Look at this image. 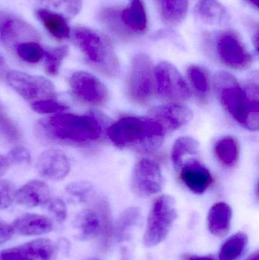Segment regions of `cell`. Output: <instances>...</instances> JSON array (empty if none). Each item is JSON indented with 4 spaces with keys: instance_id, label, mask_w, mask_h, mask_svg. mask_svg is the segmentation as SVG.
<instances>
[{
    "instance_id": "24",
    "label": "cell",
    "mask_w": 259,
    "mask_h": 260,
    "mask_svg": "<svg viewBox=\"0 0 259 260\" xmlns=\"http://www.w3.org/2000/svg\"><path fill=\"white\" fill-rule=\"evenodd\" d=\"M36 15L47 31L59 40L66 39L70 36V27L67 19L62 15L45 9L36 10Z\"/></svg>"
},
{
    "instance_id": "25",
    "label": "cell",
    "mask_w": 259,
    "mask_h": 260,
    "mask_svg": "<svg viewBox=\"0 0 259 260\" xmlns=\"http://www.w3.org/2000/svg\"><path fill=\"white\" fill-rule=\"evenodd\" d=\"M120 10L121 8L117 6L103 8L99 13V19L109 33L120 39L129 41L134 35L122 22Z\"/></svg>"
},
{
    "instance_id": "48",
    "label": "cell",
    "mask_w": 259,
    "mask_h": 260,
    "mask_svg": "<svg viewBox=\"0 0 259 260\" xmlns=\"http://www.w3.org/2000/svg\"><path fill=\"white\" fill-rule=\"evenodd\" d=\"M88 260H100V259H88Z\"/></svg>"
},
{
    "instance_id": "47",
    "label": "cell",
    "mask_w": 259,
    "mask_h": 260,
    "mask_svg": "<svg viewBox=\"0 0 259 260\" xmlns=\"http://www.w3.org/2000/svg\"><path fill=\"white\" fill-rule=\"evenodd\" d=\"M246 260H259L258 251H255V253H252Z\"/></svg>"
},
{
    "instance_id": "18",
    "label": "cell",
    "mask_w": 259,
    "mask_h": 260,
    "mask_svg": "<svg viewBox=\"0 0 259 260\" xmlns=\"http://www.w3.org/2000/svg\"><path fill=\"white\" fill-rule=\"evenodd\" d=\"M51 192L47 183L33 180L23 185L15 192V200L18 204L33 208L47 204L50 200Z\"/></svg>"
},
{
    "instance_id": "37",
    "label": "cell",
    "mask_w": 259,
    "mask_h": 260,
    "mask_svg": "<svg viewBox=\"0 0 259 260\" xmlns=\"http://www.w3.org/2000/svg\"><path fill=\"white\" fill-rule=\"evenodd\" d=\"M31 108L35 112L41 114H60L68 109V106L57 102L56 99L33 102Z\"/></svg>"
},
{
    "instance_id": "43",
    "label": "cell",
    "mask_w": 259,
    "mask_h": 260,
    "mask_svg": "<svg viewBox=\"0 0 259 260\" xmlns=\"http://www.w3.org/2000/svg\"><path fill=\"white\" fill-rule=\"evenodd\" d=\"M9 72H7V65L4 58L0 55V80L6 78V75Z\"/></svg>"
},
{
    "instance_id": "40",
    "label": "cell",
    "mask_w": 259,
    "mask_h": 260,
    "mask_svg": "<svg viewBox=\"0 0 259 260\" xmlns=\"http://www.w3.org/2000/svg\"><path fill=\"white\" fill-rule=\"evenodd\" d=\"M48 210L58 222L65 221L67 216V208L63 200L60 198L50 199L48 202Z\"/></svg>"
},
{
    "instance_id": "35",
    "label": "cell",
    "mask_w": 259,
    "mask_h": 260,
    "mask_svg": "<svg viewBox=\"0 0 259 260\" xmlns=\"http://www.w3.org/2000/svg\"><path fill=\"white\" fill-rule=\"evenodd\" d=\"M0 136L11 143L18 142L21 137V131L18 126L0 109Z\"/></svg>"
},
{
    "instance_id": "21",
    "label": "cell",
    "mask_w": 259,
    "mask_h": 260,
    "mask_svg": "<svg viewBox=\"0 0 259 260\" xmlns=\"http://www.w3.org/2000/svg\"><path fill=\"white\" fill-rule=\"evenodd\" d=\"M15 232L21 235H41L51 232L53 223L47 217L36 214H25L18 217L12 224Z\"/></svg>"
},
{
    "instance_id": "3",
    "label": "cell",
    "mask_w": 259,
    "mask_h": 260,
    "mask_svg": "<svg viewBox=\"0 0 259 260\" xmlns=\"http://www.w3.org/2000/svg\"><path fill=\"white\" fill-rule=\"evenodd\" d=\"M106 135L118 148L149 153L161 146L165 131L152 117L130 116L110 125Z\"/></svg>"
},
{
    "instance_id": "42",
    "label": "cell",
    "mask_w": 259,
    "mask_h": 260,
    "mask_svg": "<svg viewBox=\"0 0 259 260\" xmlns=\"http://www.w3.org/2000/svg\"><path fill=\"white\" fill-rule=\"evenodd\" d=\"M9 167H10V165H9L6 156L0 154V177L9 170Z\"/></svg>"
},
{
    "instance_id": "27",
    "label": "cell",
    "mask_w": 259,
    "mask_h": 260,
    "mask_svg": "<svg viewBox=\"0 0 259 260\" xmlns=\"http://www.w3.org/2000/svg\"><path fill=\"white\" fill-rule=\"evenodd\" d=\"M199 149V142L194 138L182 136L176 139L171 150V160L174 168L179 171L185 162V157L195 155Z\"/></svg>"
},
{
    "instance_id": "38",
    "label": "cell",
    "mask_w": 259,
    "mask_h": 260,
    "mask_svg": "<svg viewBox=\"0 0 259 260\" xmlns=\"http://www.w3.org/2000/svg\"><path fill=\"white\" fill-rule=\"evenodd\" d=\"M15 192L16 189L10 181L0 179V209H6L12 205Z\"/></svg>"
},
{
    "instance_id": "26",
    "label": "cell",
    "mask_w": 259,
    "mask_h": 260,
    "mask_svg": "<svg viewBox=\"0 0 259 260\" xmlns=\"http://www.w3.org/2000/svg\"><path fill=\"white\" fill-rule=\"evenodd\" d=\"M240 148L238 141L233 136H225L217 141L214 154L219 162L227 168L235 166L240 158Z\"/></svg>"
},
{
    "instance_id": "19",
    "label": "cell",
    "mask_w": 259,
    "mask_h": 260,
    "mask_svg": "<svg viewBox=\"0 0 259 260\" xmlns=\"http://www.w3.org/2000/svg\"><path fill=\"white\" fill-rule=\"evenodd\" d=\"M125 27L135 35H144L149 28V20L143 0H129V5L120 10Z\"/></svg>"
},
{
    "instance_id": "36",
    "label": "cell",
    "mask_w": 259,
    "mask_h": 260,
    "mask_svg": "<svg viewBox=\"0 0 259 260\" xmlns=\"http://www.w3.org/2000/svg\"><path fill=\"white\" fill-rule=\"evenodd\" d=\"M65 190L71 197L77 198L82 202L88 201L91 198L94 186L86 181H78L67 185Z\"/></svg>"
},
{
    "instance_id": "2",
    "label": "cell",
    "mask_w": 259,
    "mask_h": 260,
    "mask_svg": "<svg viewBox=\"0 0 259 260\" xmlns=\"http://www.w3.org/2000/svg\"><path fill=\"white\" fill-rule=\"evenodd\" d=\"M216 94L231 117L246 129L257 131L259 126V90L256 82L243 85L231 73L220 71L214 77Z\"/></svg>"
},
{
    "instance_id": "44",
    "label": "cell",
    "mask_w": 259,
    "mask_h": 260,
    "mask_svg": "<svg viewBox=\"0 0 259 260\" xmlns=\"http://www.w3.org/2000/svg\"><path fill=\"white\" fill-rule=\"evenodd\" d=\"M186 260H214L211 256H190L186 258Z\"/></svg>"
},
{
    "instance_id": "28",
    "label": "cell",
    "mask_w": 259,
    "mask_h": 260,
    "mask_svg": "<svg viewBox=\"0 0 259 260\" xmlns=\"http://www.w3.org/2000/svg\"><path fill=\"white\" fill-rule=\"evenodd\" d=\"M141 212L138 208L131 207L126 209L119 217L116 226V233L119 241H127L133 229L141 220Z\"/></svg>"
},
{
    "instance_id": "6",
    "label": "cell",
    "mask_w": 259,
    "mask_h": 260,
    "mask_svg": "<svg viewBox=\"0 0 259 260\" xmlns=\"http://www.w3.org/2000/svg\"><path fill=\"white\" fill-rule=\"evenodd\" d=\"M176 218L177 211L173 197L168 195L158 197L154 202L147 218L143 238L144 245L153 247L162 242L168 235Z\"/></svg>"
},
{
    "instance_id": "31",
    "label": "cell",
    "mask_w": 259,
    "mask_h": 260,
    "mask_svg": "<svg viewBox=\"0 0 259 260\" xmlns=\"http://www.w3.org/2000/svg\"><path fill=\"white\" fill-rule=\"evenodd\" d=\"M248 238L243 232H238L228 238L220 248L219 260L238 259L246 249Z\"/></svg>"
},
{
    "instance_id": "14",
    "label": "cell",
    "mask_w": 259,
    "mask_h": 260,
    "mask_svg": "<svg viewBox=\"0 0 259 260\" xmlns=\"http://www.w3.org/2000/svg\"><path fill=\"white\" fill-rule=\"evenodd\" d=\"M150 117L156 120L166 132L175 131L191 121L193 113L190 108L173 103L151 110Z\"/></svg>"
},
{
    "instance_id": "22",
    "label": "cell",
    "mask_w": 259,
    "mask_h": 260,
    "mask_svg": "<svg viewBox=\"0 0 259 260\" xmlns=\"http://www.w3.org/2000/svg\"><path fill=\"white\" fill-rule=\"evenodd\" d=\"M232 215V209L229 205L225 203H216L208 213V230L214 236H226L231 229Z\"/></svg>"
},
{
    "instance_id": "5",
    "label": "cell",
    "mask_w": 259,
    "mask_h": 260,
    "mask_svg": "<svg viewBox=\"0 0 259 260\" xmlns=\"http://www.w3.org/2000/svg\"><path fill=\"white\" fill-rule=\"evenodd\" d=\"M155 89V67L149 56L138 54L132 59L126 79V93L134 103L143 105L153 99Z\"/></svg>"
},
{
    "instance_id": "32",
    "label": "cell",
    "mask_w": 259,
    "mask_h": 260,
    "mask_svg": "<svg viewBox=\"0 0 259 260\" xmlns=\"http://www.w3.org/2000/svg\"><path fill=\"white\" fill-rule=\"evenodd\" d=\"M100 215H101V244L100 247L103 251H106L112 244L114 229L113 224L110 206L104 197L100 200Z\"/></svg>"
},
{
    "instance_id": "34",
    "label": "cell",
    "mask_w": 259,
    "mask_h": 260,
    "mask_svg": "<svg viewBox=\"0 0 259 260\" xmlns=\"http://www.w3.org/2000/svg\"><path fill=\"white\" fill-rule=\"evenodd\" d=\"M15 53L20 59L28 63L39 62L44 56L45 50L38 41H28L21 43L14 47Z\"/></svg>"
},
{
    "instance_id": "9",
    "label": "cell",
    "mask_w": 259,
    "mask_h": 260,
    "mask_svg": "<svg viewBox=\"0 0 259 260\" xmlns=\"http://www.w3.org/2000/svg\"><path fill=\"white\" fill-rule=\"evenodd\" d=\"M216 51L222 63L234 70H248L253 62L246 44L234 30H225L218 35Z\"/></svg>"
},
{
    "instance_id": "33",
    "label": "cell",
    "mask_w": 259,
    "mask_h": 260,
    "mask_svg": "<svg viewBox=\"0 0 259 260\" xmlns=\"http://www.w3.org/2000/svg\"><path fill=\"white\" fill-rule=\"evenodd\" d=\"M68 55L67 46L48 49L44 52V69L46 73L51 76L59 74L62 61Z\"/></svg>"
},
{
    "instance_id": "41",
    "label": "cell",
    "mask_w": 259,
    "mask_h": 260,
    "mask_svg": "<svg viewBox=\"0 0 259 260\" xmlns=\"http://www.w3.org/2000/svg\"><path fill=\"white\" fill-rule=\"evenodd\" d=\"M15 230L7 223L0 221V244L9 241L13 237Z\"/></svg>"
},
{
    "instance_id": "20",
    "label": "cell",
    "mask_w": 259,
    "mask_h": 260,
    "mask_svg": "<svg viewBox=\"0 0 259 260\" xmlns=\"http://www.w3.org/2000/svg\"><path fill=\"white\" fill-rule=\"evenodd\" d=\"M194 13L199 21L208 25L224 27L230 22L229 13L218 0H199Z\"/></svg>"
},
{
    "instance_id": "17",
    "label": "cell",
    "mask_w": 259,
    "mask_h": 260,
    "mask_svg": "<svg viewBox=\"0 0 259 260\" xmlns=\"http://www.w3.org/2000/svg\"><path fill=\"white\" fill-rule=\"evenodd\" d=\"M0 39L6 47L13 50L15 46L21 43L39 42L41 36L38 30L28 23L18 18H11L2 26Z\"/></svg>"
},
{
    "instance_id": "8",
    "label": "cell",
    "mask_w": 259,
    "mask_h": 260,
    "mask_svg": "<svg viewBox=\"0 0 259 260\" xmlns=\"http://www.w3.org/2000/svg\"><path fill=\"white\" fill-rule=\"evenodd\" d=\"M155 87L158 95L168 102H183L191 96V90L179 70L170 62H161L155 68Z\"/></svg>"
},
{
    "instance_id": "10",
    "label": "cell",
    "mask_w": 259,
    "mask_h": 260,
    "mask_svg": "<svg viewBox=\"0 0 259 260\" xmlns=\"http://www.w3.org/2000/svg\"><path fill=\"white\" fill-rule=\"evenodd\" d=\"M72 94L81 103L91 107H103L109 101L106 85L94 75L77 71L68 79Z\"/></svg>"
},
{
    "instance_id": "30",
    "label": "cell",
    "mask_w": 259,
    "mask_h": 260,
    "mask_svg": "<svg viewBox=\"0 0 259 260\" xmlns=\"http://www.w3.org/2000/svg\"><path fill=\"white\" fill-rule=\"evenodd\" d=\"M44 9L56 12L64 18H71L82 10V0H36Z\"/></svg>"
},
{
    "instance_id": "4",
    "label": "cell",
    "mask_w": 259,
    "mask_h": 260,
    "mask_svg": "<svg viewBox=\"0 0 259 260\" xmlns=\"http://www.w3.org/2000/svg\"><path fill=\"white\" fill-rule=\"evenodd\" d=\"M73 37L78 47L94 68L109 77L118 74L120 62L108 37L85 26L76 27L73 30Z\"/></svg>"
},
{
    "instance_id": "11",
    "label": "cell",
    "mask_w": 259,
    "mask_h": 260,
    "mask_svg": "<svg viewBox=\"0 0 259 260\" xmlns=\"http://www.w3.org/2000/svg\"><path fill=\"white\" fill-rule=\"evenodd\" d=\"M164 186L161 167L156 161L143 158L137 163L132 174V187L140 197L158 193Z\"/></svg>"
},
{
    "instance_id": "45",
    "label": "cell",
    "mask_w": 259,
    "mask_h": 260,
    "mask_svg": "<svg viewBox=\"0 0 259 260\" xmlns=\"http://www.w3.org/2000/svg\"><path fill=\"white\" fill-rule=\"evenodd\" d=\"M246 1L248 2V3H249L255 9H258L259 0H246Z\"/></svg>"
},
{
    "instance_id": "29",
    "label": "cell",
    "mask_w": 259,
    "mask_h": 260,
    "mask_svg": "<svg viewBox=\"0 0 259 260\" xmlns=\"http://www.w3.org/2000/svg\"><path fill=\"white\" fill-rule=\"evenodd\" d=\"M187 75L199 100L205 102L210 92L209 76L207 70L199 66H190Z\"/></svg>"
},
{
    "instance_id": "23",
    "label": "cell",
    "mask_w": 259,
    "mask_h": 260,
    "mask_svg": "<svg viewBox=\"0 0 259 260\" xmlns=\"http://www.w3.org/2000/svg\"><path fill=\"white\" fill-rule=\"evenodd\" d=\"M155 2L163 22L167 25H178L187 17L188 0H155Z\"/></svg>"
},
{
    "instance_id": "16",
    "label": "cell",
    "mask_w": 259,
    "mask_h": 260,
    "mask_svg": "<svg viewBox=\"0 0 259 260\" xmlns=\"http://www.w3.org/2000/svg\"><path fill=\"white\" fill-rule=\"evenodd\" d=\"M102 196L92 198L90 206L79 212L75 220V228L79 232V239L82 241L94 239L100 235L101 215L100 200Z\"/></svg>"
},
{
    "instance_id": "7",
    "label": "cell",
    "mask_w": 259,
    "mask_h": 260,
    "mask_svg": "<svg viewBox=\"0 0 259 260\" xmlns=\"http://www.w3.org/2000/svg\"><path fill=\"white\" fill-rule=\"evenodd\" d=\"M8 84L27 102L56 99L54 85L47 78L32 76L20 71H9L6 75Z\"/></svg>"
},
{
    "instance_id": "15",
    "label": "cell",
    "mask_w": 259,
    "mask_h": 260,
    "mask_svg": "<svg viewBox=\"0 0 259 260\" xmlns=\"http://www.w3.org/2000/svg\"><path fill=\"white\" fill-rule=\"evenodd\" d=\"M179 171L181 181L194 193H203L212 184L211 172L199 160L195 159L186 160Z\"/></svg>"
},
{
    "instance_id": "12",
    "label": "cell",
    "mask_w": 259,
    "mask_h": 260,
    "mask_svg": "<svg viewBox=\"0 0 259 260\" xmlns=\"http://www.w3.org/2000/svg\"><path fill=\"white\" fill-rule=\"evenodd\" d=\"M56 256V245L47 238L0 251V260H55Z\"/></svg>"
},
{
    "instance_id": "1",
    "label": "cell",
    "mask_w": 259,
    "mask_h": 260,
    "mask_svg": "<svg viewBox=\"0 0 259 260\" xmlns=\"http://www.w3.org/2000/svg\"><path fill=\"white\" fill-rule=\"evenodd\" d=\"M108 124L107 117L100 111L84 115L60 113L36 121L33 133L44 144L86 147L102 140Z\"/></svg>"
},
{
    "instance_id": "46",
    "label": "cell",
    "mask_w": 259,
    "mask_h": 260,
    "mask_svg": "<svg viewBox=\"0 0 259 260\" xmlns=\"http://www.w3.org/2000/svg\"><path fill=\"white\" fill-rule=\"evenodd\" d=\"M253 44L254 45H255V49H256L257 51H258V30H257L256 33H255V35H254L253 37Z\"/></svg>"
},
{
    "instance_id": "39",
    "label": "cell",
    "mask_w": 259,
    "mask_h": 260,
    "mask_svg": "<svg viewBox=\"0 0 259 260\" xmlns=\"http://www.w3.org/2000/svg\"><path fill=\"white\" fill-rule=\"evenodd\" d=\"M10 165H27L30 161V154L24 147L18 146L9 151L6 156Z\"/></svg>"
},
{
    "instance_id": "13",
    "label": "cell",
    "mask_w": 259,
    "mask_h": 260,
    "mask_svg": "<svg viewBox=\"0 0 259 260\" xmlns=\"http://www.w3.org/2000/svg\"><path fill=\"white\" fill-rule=\"evenodd\" d=\"M36 170L41 177L56 181L69 174L71 165L63 151L53 148L41 153L36 161Z\"/></svg>"
}]
</instances>
